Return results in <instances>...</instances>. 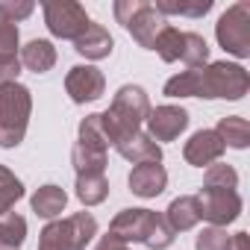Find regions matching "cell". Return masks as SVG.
<instances>
[{
    "instance_id": "1",
    "label": "cell",
    "mask_w": 250,
    "mask_h": 250,
    "mask_svg": "<svg viewBox=\"0 0 250 250\" xmlns=\"http://www.w3.org/2000/svg\"><path fill=\"white\" fill-rule=\"evenodd\" d=\"M250 88V77L235 62H212L188 68L165 83L168 97H206V100H241Z\"/></svg>"
},
{
    "instance_id": "2",
    "label": "cell",
    "mask_w": 250,
    "mask_h": 250,
    "mask_svg": "<svg viewBox=\"0 0 250 250\" xmlns=\"http://www.w3.org/2000/svg\"><path fill=\"white\" fill-rule=\"evenodd\" d=\"M150 115V97L142 85H121L112 106L106 112H100V124H103V133L106 142L115 145L124 136H133L142 130V124Z\"/></svg>"
},
{
    "instance_id": "3",
    "label": "cell",
    "mask_w": 250,
    "mask_h": 250,
    "mask_svg": "<svg viewBox=\"0 0 250 250\" xmlns=\"http://www.w3.org/2000/svg\"><path fill=\"white\" fill-rule=\"evenodd\" d=\"M109 235L124 244H147L150 250H165L174 244L171 227L153 209H121L109 224Z\"/></svg>"
},
{
    "instance_id": "4",
    "label": "cell",
    "mask_w": 250,
    "mask_h": 250,
    "mask_svg": "<svg viewBox=\"0 0 250 250\" xmlns=\"http://www.w3.org/2000/svg\"><path fill=\"white\" fill-rule=\"evenodd\" d=\"M33 94L21 83L0 85V147H18L27 136Z\"/></svg>"
},
{
    "instance_id": "5",
    "label": "cell",
    "mask_w": 250,
    "mask_h": 250,
    "mask_svg": "<svg viewBox=\"0 0 250 250\" xmlns=\"http://www.w3.org/2000/svg\"><path fill=\"white\" fill-rule=\"evenodd\" d=\"M97 235V221L91 212H77L62 221H50L42 229L39 250H85V244Z\"/></svg>"
},
{
    "instance_id": "6",
    "label": "cell",
    "mask_w": 250,
    "mask_h": 250,
    "mask_svg": "<svg viewBox=\"0 0 250 250\" xmlns=\"http://www.w3.org/2000/svg\"><path fill=\"white\" fill-rule=\"evenodd\" d=\"M115 18H118V24H124V30H127L142 47H147V50H153L156 36L168 24L153 9V3H147V0H118V3H115Z\"/></svg>"
},
{
    "instance_id": "7",
    "label": "cell",
    "mask_w": 250,
    "mask_h": 250,
    "mask_svg": "<svg viewBox=\"0 0 250 250\" xmlns=\"http://www.w3.org/2000/svg\"><path fill=\"white\" fill-rule=\"evenodd\" d=\"M215 36L218 44L232 53L235 59H247L250 56V3H232L215 24Z\"/></svg>"
},
{
    "instance_id": "8",
    "label": "cell",
    "mask_w": 250,
    "mask_h": 250,
    "mask_svg": "<svg viewBox=\"0 0 250 250\" xmlns=\"http://www.w3.org/2000/svg\"><path fill=\"white\" fill-rule=\"evenodd\" d=\"M42 9H44V24L56 39L77 42L91 24L85 9L74 0H47V3H42Z\"/></svg>"
},
{
    "instance_id": "9",
    "label": "cell",
    "mask_w": 250,
    "mask_h": 250,
    "mask_svg": "<svg viewBox=\"0 0 250 250\" xmlns=\"http://www.w3.org/2000/svg\"><path fill=\"white\" fill-rule=\"evenodd\" d=\"M197 197L200 206V221H209L212 227H227L241 215V197L235 188H212L203 186Z\"/></svg>"
},
{
    "instance_id": "10",
    "label": "cell",
    "mask_w": 250,
    "mask_h": 250,
    "mask_svg": "<svg viewBox=\"0 0 250 250\" xmlns=\"http://www.w3.org/2000/svg\"><path fill=\"white\" fill-rule=\"evenodd\" d=\"M147 136L153 142H174L188 127V112L183 106H156L147 115Z\"/></svg>"
},
{
    "instance_id": "11",
    "label": "cell",
    "mask_w": 250,
    "mask_h": 250,
    "mask_svg": "<svg viewBox=\"0 0 250 250\" xmlns=\"http://www.w3.org/2000/svg\"><path fill=\"white\" fill-rule=\"evenodd\" d=\"M106 80L94 65H74L65 77V91L71 94L74 103H91L103 94Z\"/></svg>"
},
{
    "instance_id": "12",
    "label": "cell",
    "mask_w": 250,
    "mask_h": 250,
    "mask_svg": "<svg viewBox=\"0 0 250 250\" xmlns=\"http://www.w3.org/2000/svg\"><path fill=\"white\" fill-rule=\"evenodd\" d=\"M224 142L218 139V133L215 130H200V133H194L188 142H186V147H183V156H186V162L188 165H194V168H209V165H215L221 156H224Z\"/></svg>"
},
{
    "instance_id": "13",
    "label": "cell",
    "mask_w": 250,
    "mask_h": 250,
    "mask_svg": "<svg viewBox=\"0 0 250 250\" xmlns=\"http://www.w3.org/2000/svg\"><path fill=\"white\" fill-rule=\"evenodd\" d=\"M127 162L133 165H142V162H162V147L147 136V133H133V136H124L121 142L112 145Z\"/></svg>"
},
{
    "instance_id": "14",
    "label": "cell",
    "mask_w": 250,
    "mask_h": 250,
    "mask_svg": "<svg viewBox=\"0 0 250 250\" xmlns=\"http://www.w3.org/2000/svg\"><path fill=\"white\" fill-rule=\"evenodd\" d=\"M168 186V171L159 162H142L130 171V188L139 197H156Z\"/></svg>"
},
{
    "instance_id": "15",
    "label": "cell",
    "mask_w": 250,
    "mask_h": 250,
    "mask_svg": "<svg viewBox=\"0 0 250 250\" xmlns=\"http://www.w3.org/2000/svg\"><path fill=\"white\" fill-rule=\"evenodd\" d=\"M162 218H165V224L171 227L174 235H177V232H186V229H191V227H197V221H200L197 197H194V194H186V197L171 200V206L165 209Z\"/></svg>"
},
{
    "instance_id": "16",
    "label": "cell",
    "mask_w": 250,
    "mask_h": 250,
    "mask_svg": "<svg viewBox=\"0 0 250 250\" xmlns=\"http://www.w3.org/2000/svg\"><path fill=\"white\" fill-rule=\"evenodd\" d=\"M112 44L115 42H112L109 30H103L100 24H88V30L74 42V50L85 59H106L112 53Z\"/></svg>"
},
{
    "instance_id": "17",
    "label": "cell",
    "mask_w": 250,
    "mask_h": 250,
    "mask_svg": "<svg viewBox=\"0 0 250 250\" xmlns=\"http://www.w3.org/2000/svg\"><path fill=\"white\" fill-rule=\"evenodd\" d=\"M21 65L33 74H47L56 65V47L47 39H33L27 47H21Z\"/></svg>"
},
{
    "instance_id": "18",
    "label": "cell",
    "mask_w": 250,
    "mask_h": 250,
    "mask_svg": "<svg viewBox=\"0 0 250 250\" xmlns=\"http://www.w3.org/2000/svg\"><path fill=\"white\" fill-rule=\"evenodd\" d=\"M30 203H33V212H36L39 218H56V215H62V209H65V203H68V194H65V188L47 183V186H42V188L33 194Z\"/></svg>"
},
{
    "instance_id": "19",
    "label": "cell",
    "mask_w": 250,
    "mask_h": 250,
    "mask_svg": "<svg viewBox=\"0 0 250 250\" xmlns=\"http://www.w3.org/2000/svg\"><path fill=\"white\" fill-rule=\"evenodd\" d=\"M218 139L224 142V147H235V150H244L250 145V124L238 115H227L218 121V127H215Z\"/></svg>"
},
{
    "instance_id": "20",
    "label": "cell",
    "mask_w": 250,
    "mask_h": 250,
    "mask_svg": "<svg viewBox=\"0 0 250 250\" xmlns=\"http://www.w3.org/2000/svg\"><path fill=\"white\" fill-rule=\"evenodd\" d=\"M109 194L106 174H77V197L83 206H97Z\"/></svg>"
},
{
    "instance_id": "21",
    "label": "cell",
    "mask_w": 250,
    "mask_h": 250,
    "mask_svg": "<svg viewBox=\"0 0 250 250\" xmlns=\"http://www.w3.org/2000/svg\"><path fill=\"white\" fill-rule=\"evenodd\" d=\"M27 238V221L18 212L0 215V250H21Z\"/></svg>"
},
{
    "instance_id": "22",
    "label": "cell",
    "mask_w": 250,
    "mask_h": 250,
    "mask_svg": "<svg viewBox=\"0 0 250 250\" xmlns=\"http://www.w3.org/2000/svg\"><path fill=\"white\" fill-rule=\"evenodd\" d=\"M153 9L165 15H186V18H203L212 9V0H156Z\"/></svg>"
},
{
    "instance_id": "23",
    "label": "cell",
    "mask_w": 250,
    "mask_h": 250,
    "mask_svg": "<svg viewBox=\"0 0 250 250\" xmlns=\"http://www.w3.org/2000/svg\"><path fill=\"white\" fill-rule=\"evenodd\" d=\"M71 162H74L77 174H103L106 171V153L94 150L88 145H80V142L71 150Z\"/></svg>"
},
{
    "instance_id": "24",
    "label": "cell",
    "mask_w": 250,
    "mask_h": 250,
    "mask_svg": "<svg viewBox=\"0 0 250 250\" xmlns=\"http://www.w3.org/2000/svg\"><path fill=\"white\" fill-rule=\"evenodd\" d=\"M153 50H156L165 62H180V56H183V30L165 24L162 33H159L156 42H153Z\"/></svg>"
},
{
    "instance_id": "25",
    "label": "cell",
    "mask_w": 250,
    "mask_h": 250,
    "mask_svg": "<svg viewBox=\"0 0 250 250\" xmlns=\"http://www.w3.org/2000/svg\"><path fill=\"white\" fill-rule=\"evenodd\" d=\"M21 197H24V183L6 165H0V215H6Z\"/></svg>"
},
{
    "instance_id": "26",
    "label": "cell",
    "mask_w": 250,
    "mask_h": 250,
    "mask_svg": "<svg viewBox=\"0 0 250 250\" xmlns=\"http://www.w3.org/2000/svg\"><path fill=\"white\" fill-rule=\"evenodd\" d=\"M209 59V44L200 33H183V56L180 62H186L188 68H203Z\"/></svg>"
},
{
    "instance_id": "27",
    "label": "cell",
    "mask_w": 250,
    "mask_h": 250,
    "mask_svg": "<svg viewBox=\"0 0 250 250\" xmlns=\"http://www.w3.org/2000/svg\"><path fill=\"white\" fill-rule=\"evenodd\" d=\"M77 142H80V145H88V147H94V150H103V153L109 150L103 124H100V112L83 118V124H80V139H77Z\"/></svg>"
},
{
    "instance_id": "28",
    "label": "cell",
    "mask_w": 250,
    "mask_h": 250,
    "mask_svg": "<svg viewBox=\"0 0 250 250\" xmlns=\"http://www.w3.org/2000/svg\"><path fill=\"white\" fill-rule=\"evenodd\" d=\"M206 186H212V188H235L238 186V174H235L232 165L215 162V165L206 168Z\"/></svg>"
},
{
    "instance_id": "29",
    "label": "cell",
    "mask_w": 250,
    "mask_h": 250,
    "mask_svg": "<svg viewBox=\"0 0 250 250\" xmlns=\"http://www.w3.org/2000/svg\"><path fill=\"white\" fill-rule=\"evenodd\" d=\"M197 250H227L229 247V235L224 227H206L197 232V241H194Z\"/></svg>"
},
{
    "instance_id": "30",
    "label": "cell",
    "mask_w": 250,
    "mask_h": 250,
    "mask_svg": "<svg viewBox=\"0 0 250 250\" xmlns=\"http://www.w3.org/2000/svg\"><path fill=\"white\" fill-rule=\"evenodd\" d=\"M36 9L33 0H0V18L9 21V24H18L24 18H30Z\"/></svg>"
},
{
    "instance_id": "31",
    "label": "cell",
    "mask_w": 250,
    "mask_h": 250,
    "mask_svg": "<svg viewBox=\"0 0 250 250\" xmlns=\"http://www.w3.org/2000/svg\"><path fill=\"white\" fill-rule=\"evenodd\" d=\"M0 56H18V27L0 18Z\"/></svg>"
},
{
    "instance_id": "32",
    "label": "cell",
    "mask_w": 250,
    "mask_h": 250,
    "mask_svg": "<svg viewBox=\"0 0 250 250\" xmlns=\"http://www.w3.org/2000/svg\"><path fill=\"white\" fill-rule=\"evenodd\" d=\"M18 74H21V59L18 56H0V85L18 83Z\"/></svg>"
},
{
    "instance_id": "33",
    "label": "cell",
    "mask_w": 250,
    "mask_h": 250,
    "mask_svg": "<svg viewBox=\"0 0 250 250\" xmlns=\"http://www.w3.org/2000/svg\"><path fill=\"white\" fill-rule=\"evenodd\" d=\"M94 250H130L127 244H124V241H118L115 235H103L100 241H97V247Z\"/></svg>"
},
{
    "instance_id": "34",
    "label": "cell",
    "mask_w": 250,
    "mask_h": 250,
    "mask_svg": "<svg viewBox=\"0 0 250 250\" xmlns=\"http://www.w3.org/2000/svg\"><path fill=\"white\" fill-rule=\"evenodd\" d=\"M227 250H250V235H247V232L229 235V247H227Z\"/></svg>"
}]
</instances>
